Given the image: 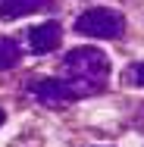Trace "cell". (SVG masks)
<instances>
[{
	"label": "cell",
	"instance_id": "cell-1",
	"mask_svg": "<svg viewBox=\"0 0 144 147\" xmlns=\"http://www.w3.org/2000/svg\"><path fill=\"white\" fill-rule=\"evenodd\" d=\"M63 75L75 91L85 94H97L107 88V75H110V59L103 57L97 47H75L63 59Z\"/></svg>",
	"mask_w": 144,
	"mask_h": 147
},
{
	"label": "cell",
	"instance_id": "cell-2",
	"mask_svg": "<svg viewBox=\"0 0 144 147\" xmlns=\"http://www.w3.org/2000/svg\"><path fill=\"white\" fill-rule=\"evenodd\" d=\"M125 28V19L116 13V9H103V6H97V9H88L82 13L78 19H75V31L78 34H85V38H119Z\"/></svg>",
	"mask_w": 144,
	"mask_h": 147
},
{
	"label": "cell",
	"instance_id": "cell-3",
	"mask_svg": "<svg viewBox=\"0 0 144 147\" xmlns=\"http://www.w3.org/2000/svg\"><path fill=\"white\" fill-rule=\"evenodd\" d=\"M28 91L44 103V107H63V103L82 97V94L75 91V85H69L66 78H41V82H34Z\"/></svg>",
	"mask_w": 144,
	"mask_h": 147
},
{
	"label": "cell",
	"instance_id": "cell-4",
	"mask_svg": "<svg viewBox=\"0 0 144 147\" xmlns=\"http://www.w3.org/2000/svg\"><path fill=\"white\" fill-rule=\"evenodd\" d=\"M59 41H63V28H59V22H41V25L28 28V50H31V53H38V57L57 50Z\"/></svg>",
	"mask_w": 144,
	"mask_h": 147
},
{
	"label": "cell",
	"instance_id": "cell-5",
	"mask_svg": "<svg viewBox=\"0 0 144 147\" xmlns=\"http://www.w3.org/2000/svg\"><path fill=\"white\" fill-rule=\"evenodd\" d=\"M57 0H3L0 3V19H19V16H31V13H53Z\"/></svg>",
	"mask_w": 144,
	"mask_h": 147
},
{
	"label": "cell",
	"instance_id": "cell-6",
	"mask_svg": "<svg viewBox=\"0 0 144 147\" xmlns=\"http://www.w3.org/2000/svg\"><path fill=\"white\" fill-rule=\"evenodd\" d=\"M19 59H22L19 44L13 38H3L0 34V69H13V66H19Z\"/></svg>",
	"mask_w": 144,
	"mask_h": 147
},
{
	"label": "cell",
	"instance_id": "cell-7",
	"mask_svg": "<svg viewBox=\"0 0 144 147\" xmlns=\"http://www.w3.org/2000/svg\"><path fill=\"white\" fill-rule=\"evenodd\" d=\"M122 78H125V85H138V88H144V63H135V66H125Z\"/></svg>",
	"mask_w": 144,
	"mask_h": 147
},
{
	"label": "cell",
	"instance_id": "cell-8",
	"mask_svg": "<svg viewBox=\"0 0 144 147\" xmlns=\"http://www.w3.org/2000/svg\"><path fill=\"white\" fill-rule=\"evenodd\" d=\"M3 119H6V116H3V110H0V125H3Z\"/></svg>",
	"mask_w": 144,
	"mask_h": 147
}]
</instances>
